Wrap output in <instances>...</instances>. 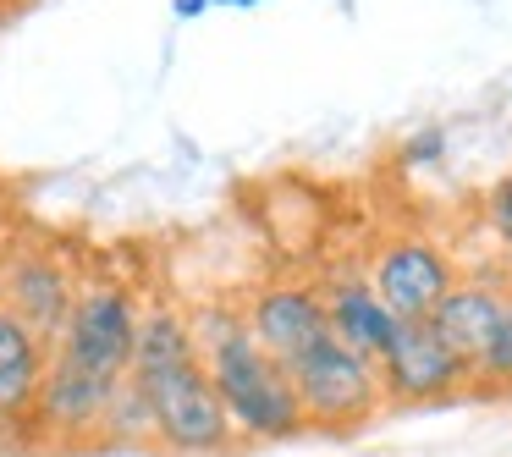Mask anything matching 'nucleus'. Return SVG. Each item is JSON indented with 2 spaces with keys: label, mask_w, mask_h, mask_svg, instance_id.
I'll return each instance as SVG.
<instances>
[{
  "label": "nucleus",
  "mask_w": 512,
  "mask_h": 457,
  "mask_svg": "<svg viewBox=\"0 0 512 457\" xmlns=\"http://www.w3.org/2000/svg\"><path fill=\"white\" fill-rule=\"evenodd\" d=\"M127 380L144 391L149 413H155V441L166 452L226 457L237 446V430L210 386V369H204L199 347H193V325L177 303H149L138 314Z\"/></svg>",
  "instance_id": "f257e3e1"
},
{
  "label": "nucleus",
  "mask_w": 512,
  "mask_h": 457,
  "mask_svg": "<svg viewBox=\"0 0 512 457\" xmlns=\"http://www.w3.org/2000/svg\"><path fill=\"white\" fill-rule=\"evenodd\" d=\"M188 325H193V347H199L204 369H210V386L221 397L226 419H232L237 441H292V435L309 430L287 364H276L248 336L243 314L215 303V309L188 314Z\"/></svg>",
  "instance_id": "f03ea898"
},
{
  "label": "nucleus",
  "mask_w": 512,
  "mask_h": 457,
  "mask_svg": "<svg viewBox=\"0 0 512 457\" xmlns=\"http://www.w3.org/2000/svg\"><path fill=\"white\" fill-rule=\"evenodd\" d=\"M287 375H292V391H298L309 430H358V424H369L386 408L375 358L342 347L336 336H320L314 347H303L287 364Z\"/></svg>",
  "instance_id": "7ed1b4c3"
},
{
  "label": "nucleus",
  "mask_w": 512,
  "mask_h": 457,
  "mask_svg": "<svg viewBox=\"0 0 512 457\" xmlns=\"http://www.w3.org/2000/svg\"><path fill=\"white\" fill-rule=\"evenodd\" d=\"M138 314H144V303H138L133 287H122V281L78 287L72 314H67V325L56 331L50 353L72 358L78 369H89V375H100V380H122L127 364H133Z\"/></svg>",
  "instance_id": "20e7f679"
},
{
  "label": "nucleus",
  "mask_w": 512,
  "mask_h": 457,
  "mask_svg": "<svg viewBox=\"0 0 512 457\" xmlns=\"http://www.w3.org/2000/svg\"><path fill=\"white\" fill-rule=\"evenodd\" d=\"M364 281L375 287V298L386 303L397 320H430L435 303L452 292L457 265L441 243H430V237H419V232H402V237H386V243L369 254Z\"/></svg>",
  "instance_id": "39448f33"
},
{
  "label": "nucleus",
  "mask_w": 512,
  "mask_h": 457,
  "mask_svg": "<svg viewBox=\"0 0 512 457\" xmlns=\"http://www.w3.org/2000/svg\"><path fill=\"white\" fill-rule=\"evenodd\" d=\"M380 369V391L386 402H402V408H419V402H441L457 397V391H474V375L468 364L441 342L430 320H402L391 347L375 358Z\"/></svg>",
  "instance_id": "423d86ee"
},
{
  "label": "nucleus",
  "mask_w": 512,
  "mask_h": 457,
  "mask_svg": "<svg viewBox=\"0 0 512 457\" xmlns=\"http://www.w3.org/2000/svg\"><path fill=\"white\" fill-rule=\"evenodd\" d=\"M237 314H243L248 336H254L276 364H292L303 347H314L320 336H331L325 303H320V287H314V281H265V287L248 292V303Z\"/></svg>",
  "instance_id": "0eeeda50"
},
{
  "label": "nucleus",
  "mask_w": 512,
  "mask_h": 457,
  "mask_svg": "<svg viewBox=\"0 0 512 457\" xmlns=\"http://www.w3.org/2000/svg\"><path fill=\"white\" fill-rule=\"evenodd\" d=\"M111 386L116 380H100L89 369H78L72 358L50 353L39 391H34V430L50 435V441H100Z\"/></svg>",
  "instance_id": "6e6552de"
},
{
  "label": "nucleus",
  "mask_w": 512,
  "mask_h": 457,
  "mask_svg": "<svg viewBox=\"0 0 512 457\" xmlns=\"http://www.w3.org/2000/svg\"><path fill=\"white\" fill-rule=\"evenodd\" d=\"M78 281L67 276V265L50 254H17L0 270V309L17 314L28 331H39L45 342H56V331L67 325Z\"/></svg>",
  "instance_id": "1a4fd4ad"
},
{
  "label": "nucleus",
  "mask_w": 512,
  "mask_h": 457,
  "mask_svg": "<svg viewBox=\"0 0 512 457\" xmlns=\"http://www.w3.org/2000/svg\"><path fill=\"white\" fill-rule=\"evenodd\" d=\"M507 303H512L507 276H457L452 292L435 303L430 325L441 331V342L468 364V375H474V358L485 353L490 336H496V325H501V314H507Z\"/></svg>",
  "instance_id": "9d476101"
},
{
  "label": "nucleus",
  "mask_w": 512,
  "mask_h": 457,
  "mask_svg": "<svg viewBox=\"0 0 512 457\" xmlns=\"http://www.w3.org/2000/svg\"><path fill=\"white\" fill-rule=\"evenodd\" d=\"M320 303H325V325H331V336L342 347H353V353H364V358L386 353L391 336H397V325H402L397 314L375 298V287H369L364 276H331L320 287Z\"/></svg>",
  "instance_id": "9b49d317"
},
{
  "label": "nucleus",
  "mask_w": 512,
  "mask_h": 457,
  "mask_svg": "<svg viewBox=\"0 0 512 457\" xmlns=\"http://www.w3.org/2000/svg\"><path fill=\"white\" fill-rule=\"evenodd\" d=\"M50 342L0 309V430H34V391L45 375Z\"/></svg>",
  "instance_id": "f8f14e48"
},
{
  "label": "nucleus",
  "mask_w": 512,
  "mask_h": 457,
  "mask_svg": "<svg viewBox=\"0 0 512 457\" xmlns=\"http://www.w3.org/2000/svg\"><path fill=\"white\" fill-rule=\"evenodd\" d=\"M100 441H111V446L155 441V413H149L144 391H138L127 375L111 386V402H105V419H100Z\"/></svg>",
  "instance_id": "ddd939ff"
},
{
  "label": "nucleus",
  "mask_w": 512,
  "mask_h": 457,
  "mask_svg": "<svg viewBox=\"0 0 512 457\" xmlns=\"http://www.w3.org/2000/svg\"><path fill=\"white\" fill-rule=\"evenodd\" d=\"M474 391H512V303L501 314L490 347L474 358Z\"/></svg>",
  "instance_id": "4468645a"
},
{
  "label": "nucleus",
  "mask_w": 512,
  "mask_h": 457,
  "mask_svg": "<svg viewBox=\"0 0 512 457\" xmlns=\"http://www.w3.org/2000/svg\"><path fill=\"white\" fill-rule=\"evenodd\" d=\"M485 226H490V237H496V243L507 248V259H512V171L501 182H490V193H485Z\"/></svg>",
  "instance_id": "2eb2a0df"
},
{
  "label": "nucleus",
  "mask_w": 512,
  "mask_h": 457,
  "mask_svg": "<svg viewBox=\"0 0 512 457\" xmlns=\"http://www.w3.org/2000/svg\"><path fill=\"white\" fill-rule=\"evenodd\" d=\"M441 155H446V127H419V133L402 144V160H408V166H435Z\"/></svg>",
  "instance_id": "dca6fc26"
},
{
  "label": "nucleus",
  "mask_w": 512,
  "mask_h": 457,
  "mask_svg": "<svg viewBox=\"0 0 512 457\" xmlns=\"http://www.w3.org/2000/svg\"><path fill=\"white\" fill-rule=\"evenodd\" d=\"M171 12H177L182 23H193V17H204V12H210V0H171Z\"/></svg>",
  "instance_id": "f3484780"
},
{
  "label": "nucleus",
  "mask_w": 512,
  "mask_h": 457,
  "mask_svg": "<svg viewBox=\"0 0 512 457\" xmlns=\"http://www.w3.org/2000/svg\"><path fill=\"white\" fill-rule=\"evenodd\" d=\"M210 6H259V0H210Z\"/></svg>",
  "instance_id": "a211bd4d"
},
{
  "label": "nucleus",
  "mask_w": 512,
  "mask_h": 457,
  "mask_svg": "<svg viewBox=\"0 0 512 457\" xmlns=\"http://www.w3.org/2000/svg\"><path fill=\"white\" fill-rule=\"evenodd\" d=\"M507 292H512V270H507Z\"/></svg>",
  "instance_id": "6ab92c4d"
},
{
  "label": "nucleus",
  "mask_w": 512,
  "mask_h": 457,
  "mask_svg": "<svg viewBox=\"0 0 512 457\" xmlns=\"http://www.w3.org/2000/svg\"><path fill=\"white\" fill-rule=\"evenodd\" d=\"M0 6H6V0H0Z\"/></svg>",
  "instance_id": "aec40b11"
}]
</instances>
